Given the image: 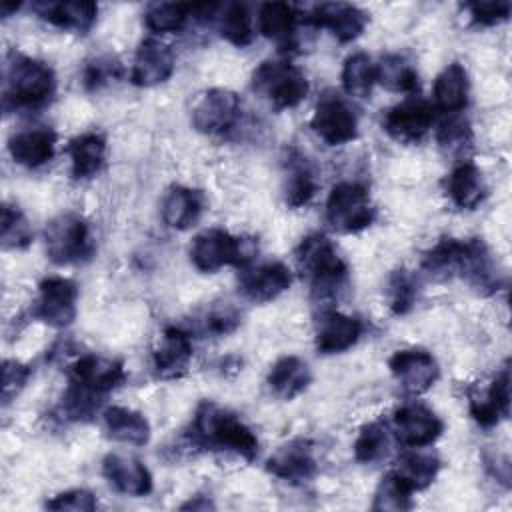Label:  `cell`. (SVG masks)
I'll list each match as a JSON object with an SVG mask.
<instances>
[{
    "instance_id": "6da1fadb",
    "label": "cell",
    "mask_w": 512,
    "mask_h": 512,
    "mask_svg": "<svg viewBox=\"0 0 512 512\" xmlns=\"http://www.w3.org/2000/svg\"><path fill=\"white\" fill-rule=\"evenodd\" d=\"M422 268L438 280L458 276L482 294L500 286L498 266L482 238H442L424 254Z\"/></svg>"
},
{
    "instance_id": "7a4b0ae2",
    "label": "cell",
    "mask_w": 512,
    "mask_h": 512,
    "mask_svg": "<svg viewBox=\"0 0 512 512\" xmlns=\"http://www.w3.org/2000/svg\"><path fill=\"white\" fill-rule=\"evenodd\" d=\"M68 380L62 408L70 418L82 420L92 416L100 402L126 380V370L116 358L84 354L70 366Z\"/></svg>"
},
{
    "instance_id": "3957f363",
    "label": "cell",
    "mask_w": 512,
    "mask_h": 512,
    "mask_svg": "<svg viewBox=\"0 0 512 512\" xmlns=\"http://www.w3.org/2000/svg\"><path fill=\"white\" fill-rule=\"evenodd\" d=\"M192 440L206 450L234 452L244 460H254L258 454L256 434L234 412L208 400L194 412Z\"/></svg>"
},
{
    "instance_id": "277c9868",
    "label": "cell",
    "mask_w": 512,
    "mask_h": 512,
    "mask_svg": "<svg viewBox=\"0 0 512 512\" xmlns=\"http://www.w3.org/2000/svg\"><path fill=\"white\" fill-rule=\"evenodd\" d=\"M296 264L308 280L312 296L318 300H334L346 286L348 266L336 252L332 240L322 232L302 238L296 248Z\"/></svg>"
},
{
    "instance_id": "5b68a950",
    "label": "cell",
    "mask_w": 512,
    "mask_h": 512,
    "mask_svg": "<svg viewBox=\"0 0 512 512\" xmlns=\"http://www.w3.org/2000/svg\"><path fill=\"white\" fill-rule=\"evenodd\" d=\"M56 88L54 70L36 58L12 54L4 72V106L8 110H34L44 106Z\"/></svg>"
},
{
    "instance_id": "8992f818",
    "label": "cell",
    "mask_w": 512,
    "mask_h": 512,
    "mask_svg": "<svg viewBox=\"0 0 512 512\" xmlns=\"http://www.w3.org/2000/svg\"><path fill=\"white\" fill-rule=\"evenodd\" d=\"M258 252L252 238L232 236L222 228H208L200 232L190 244V260L200 272H216L224 266L246 268Z\"/></svg>"
},
{
    "instance_id": "52a82bcc",
    "label": "cell",
    "mask_w": 512,
    "mask_h": 512,
    "mask_svg": "<svg viewBox=\"0 0 512 512\" xmlns=\"http://www.w3.org/2000/svg\"><path fill=\"white\" fill-rule=\"evenodd\" d=\"M252 88L272 108H296L310 90L304 72L286 60H264L252 72Z\"/></svg>"
},
{
    "instance_id": "ba28073f",
    "label": "cell",
    "mask_w": 512,
    "mask_h": 512,
    "mask_svg": "<svg viewBox=\"0 0 512 512\" xmlns=\"http://www.w3.org/2000/svg\"><path fill=\"white\" fill-rule=\"evenodd\" d=\"M44 246L48 258L58 266L84 262L94 252L90 226L76 212L58 214L46 224Z\"/></svg>"
},
{
    "instance_id": "9c48e42d",
    "label": "cell",
    "mask_w": 512,
    "mask_h": 512,
    "mask_svg": "<svg viewBox=\"0 0 512 512\" xmlns=\"http://www.w3.org/2000/svg\"><path fill=\"white\" fill-rule=\"evenodd\" d=\"M374 216L376 208L364 184L342 180L332 186L326 200V220L334 230L342 234L360 232L374 222Z\"/></svg>"
},
{
    "instance_id": "30bf717a",
    "label": "cell",
    "mask_w": 512,
    "mask_h": 512,
    "mask_svg": "<svg viewBox=\"0 0 512 512\" xmlns=\"http://www.w3.org/2000/svg\"><path fill=\"white\" fill-rule=\"evenodd\" d=\"M310 128L328 146H342L358 136V118L342 96L326 92L316 102Z\"/></svg>"
},
{
    "instance_id": "8fae6325",
    "label": "cell",
    "mask_w": 512,
    "mask_h": 512,
    "mask_svg": "<svg viewBox=\"0 0 512 512\" xmlns=\"http://www.w3.org/2000/svg\"><path fill=\"white\" fill-rule=\"evenodd\" d=\"M242 112V102L236 92L226 88L206 90L192 106V124L198 132L208 136H222L230 132Z\"/></svg>"
},
{
    "instance_id": "7c38bea8",
    "label": "cell",
    "mask_w": 512,
    "mask_h": 512,
    "mask_svg": "<svg viewBox=\"0 0 512 512\" xmlns=\"http://www.w3.org/2000/svg\"><path fill=\"white\" fill-rule=\"evenodd\" d=\"M78 286L64 276L44 278L32 306V316L52 328H66L76 318Z\"/></svg>"
},
{
    "instance_id": "4fadbf2b",
    "label": "cell",
    "mask_w": 512,
    "mask_h": 512,
    "mask_svg": "<svg viewBox=\"0 0 512 512\" xmlns=\"http://www.w3.org/2000/svg\"><path fill=\"white\" fill-rule=\"evenodd\" d=\"M396 440L406 448H424L436 442L444 430V422L434 410L420 402L400 406L392 416Z\"/></svg>"
},
{
    "instance_id": "5bb4252c",
    "label": "cell",
    "mask_w": 512,
    "mask_h": 512,
    "mask_svg": "<svg viewBox=\"0 0 512 512\" xmlns=\"http://www.w3.org/2000/svg\"><path fill=\"white\" fill-rule=\"evenodd\" d=\"M434 122V106H430L422 98H406L400 104L386 110L382 118V126L388 136L398 142L412 144L424 138V134L432 128Z\"/></svg>"
},
{
    "instance_id": "9a60e30c",
    "label": "cell",
    "mask_w": 512,
    "mask_h": 512,
    "mask_svg": "<svg viewBox=\"0 0 512 512\" xmlns=\"http://www.w3.org/2000/svg\"><path fill=\"white\" fill-rule=\"evenodd\" d=\"M388 368L396 382L410 394L426 392L440 374L434 356L422 348L396 350L388 360Z\"/></svg>"
},
{
    "instance_id": "2e32d148",
    "label": "cell",
    "mask_w": 512,
    "mask_h": 512,
    "mask_svg": "<svg viewBox=\"0 0 512 512\" xmlns=\"http://www.w3.org/2000/svg\"><path fill=\"white\" fill-rule=\"evenodd\" d=\"M266 470L290 484H302L316 476L318 462L314 456V448L308 440L296 438L282 444L268 460Z\"/></svg>"
},
{
    "instance_id": "e0dca14e",
    "label": "cell",
    "mask_w": 512,
    "mask_h": 512,
    "mask_svg": "<svg viewBox=\"0 0 512 512\" xmlns=\"http://www.w3.org/2000/svg\"><path fill=\"white\" fill-rule=\"evenodd\" d=\"M192 360V340L190 332L178 328V326H168L152 352V368L154 374L162 380H172L180 378Z\"/></svg>"
},
{
    "instance_id": "ac0fdd59",
    "label": "cell",
    "mask_w": 512,
    "mask_h": 512,
    "mask_svg": "<svg viewBox=\"0 0 512 512\" xmlns=\"http://www.w3.org/2000/svg\"><path fill=\"white\" fill-rule=\"evenodd\" d=\"M308 20L316 28L330 30L336 40L350 42V40H356L364 32V28L368 24V14L354 4L320 2V4L312 6Z\"/></svg>"
},
{
    "instance_id": "d6986e66",
    "label": "cell",
    "mask_w": 512,
    "mask_h": 512,
    "mask_svg": "<svg viewBox=\"0 0 512 512\" xmlns=\"http://www.w3.org/2000/svg\"><path fill=\"white\" fill-rule=\"evenodd\" d=\"M292 284V272L284 262H264L242 268L240 292L252 302H270Z\"/></svg>"
},
{
    "instance_id": "ffe728a7",
    "label": "cell",
    "mask_w": 512,
    "mask_h": 512,
    "mask_svg": "<svg viewBox=\"0 0 512 512\" xmlns=\"http://www.w3.org/2000/svg\"><path fill=\"white\" fill-rule=\"evenodd\" d=\"M174 52L168 44L160 40H144L132 60V70H130V80L136 86H156L166 82L172 72H174Z\"/></svg>"
},
{
    "instance_id": "44dd1931",
    "label": "cell",
    "mask_w": 512,
    "mask_h": 512,
    "mask_svg": "<svg viewBox=\"0 0 512 512\" xmlns=\"http://www.w3.org/2000/svg\"><path fill=\"white\" fill-rule=\"evenodd\" d=\"M470 402V414L474 420L484 426H496L502 418H508L510 414V370L504 366L490 382V386L484 392L472 390L468 394Z\"/></svg>"
},
{
    "instance_id": "7402d4cb",
    "label": "cell",
    "mask_w": 512,
    "mask_h": 512,
    "mask_svg": "<svg viewBox=\"0 0 512 512\" xmlns=\"http://www.w3.org/2000/svg\"><path fill=\"white\" fill-rule=\"evenodd\" d=\"M362 336V322L338 310H324L316 324V350L320 354H340L352 348Z\"/></svg>"
},
{
    "instance_id": "603a6c76",
    "label": "cell",
    "mask_w": 512,
    "mask_h": 512,
    "mask_svg": "<svg viewBox=\"0 0 512 512\" xmlns=\"http://www.w3.org/2000/svg\"><path fill=\"white\" fill-rule=\"evenodd\" d=\"M102 474L118 492L126 496H146L152 492L150 470L134 456L110 452L102 460Z\"/></svg>"
},
{
    "instance_id": "cb8c5ba5",
    "label": "cell",
    "mask_w": 512,
    "mask_h": 512,
    "mask_svg": "<svg viewBox=\"0 0 512 512\" xmlns=\"http://www.w3.org/2000/svg\"><path fill=\"white\" fill-rule=\"evenodd\" d=\"M34 10L42 20L76 34H86L98 16V4L90 0L36 2Z\"/></svg>"
},
{
    "instance_id": "d4e9b609",
    "label": "cell",
    "mask_w": 512,
    "mask_h": 512,
    "mask_svg": "<svg viewBox=\"0 0 512 512\" xmlns=\"http://www.w3.org/2000/svg\"><path fill=\"white\" fill-rule=\"evenodd\" d=\"M56 148V134L46 126L26 128L14 132L8 140L12 160L26 168H40L52 160Z\"/></svg>"
},
{
    "instance_id": "484cf974",
    "label": "cell",
    "mask_w": 512,
    "mask_h": 512,
    "mask_svg": "<svg viewBox=\"0 0 512 512\" xmlns=\"http://www.w3.org/2000/svg\"><path fill=\"white\" fill-rule=\"evenodd\" d=\"M206 208V196L198 188L172 186L162 200V220L174 230L192 228Z\"/></svg>"
},
{
    "instance_id": "4316f807",
    "label": "cell",
    "mask_w": 512,
    "mask_h": 512,
    "mask_svg": "<svg viewBox=\"0 0 512 512\" xmlns=\"http://www.w3.org/2000/svg\"><path fill=\"white\" fill-rule=\"evenodd\" d=\"M284 200L290 208L308 204L318 190V174L312 162L298 150H288L284 162Z\"/></svg>"
},
{
    "instance_id": "83f0119b",
    "label": "cell",
    "mask_w": 512,
    "mask_h": 512,
    "mask_svg": "<svg viewBox=\"0 0 512 512\" xmlns=\"http://www.w3.org/2000/svg\"><path fill=\"white\" fill-rule=\"evenodd\" d=\"M468 72L460 62H452L442 68L434 80L432 98L434 106L446 114H460L468 104Z\"/></svg>"
},
{
    "instance_id": "f1b7e54d",
    "label": "cell",
    "mask_w": 512,
    "mask_h": 512,
    "mask_svg": "<svg viewBox=\"0 0 512 512\" xmlns=\"http://www.w3.org/2000/svg\"><path fill=\"white\" fill-rule=\"evenodd\" d=\"M446 194L462 210L478 208L486 198V182L480 168L470 160H462L446 178Z\"/></svg>"
},
{
    "instance_id": "f546056e",
    "label": "cell",
    "mask_w": 512,
    "mask_h": 512,
    "mask_svg": "<svg viewBox=\"0 0 512 512\" xmlns=\"http://www.w3.org/2000/svg\"><path fill=\"white\" fill-rule=\"evenodd\" d=\"M312 380L310 368L308 364L298 358V356H282L278 358L266 376V382L270 386V390L284 398V400H292L296 396H300L308 384Z\"/></svg>"
},
{
    "instance_id": "4dcf8cb0",
    "label": "cell",
    "mask_w": 512,
    "mask_h": 512,
    "mask_svg": "<svg viewBox=\"0 0 512 512\" xmlns=\"http://www.w3.org/2000/svg\"><path fill=\"white\" fill-rule=\"evenodd\" d=\"M72 176L86 180L96 176L106 160V140L100 132H84L68 144Z\"/></svg>"
},
{
    "instance_id": "1f68e13d",
    "label": "cell",
    "mask_w": 512,
    "mask_h": 512,
    "mask_svg": "<svg viewBox=\"0 0 512 512\" xmlns=\"http://www.w3.org/2000/svg\"><path fill=\"white\" fill-rule=\"evenodd\" d=\"M104 428L110 438L132 444L144 446L150 440V424L144 414L124 408V406H110L104 410Z\"/></svg>"
},
{
    "instance_id": "d6a6232c",
    "label": "cell",
    "mask_w": 512,
    "mask_h": 512,
    "mask_svg": "<svg viewBox=\"0 0 512 512\" xmlns=\"http://www.w3.org/2000/svg\"><path fill=\"white\" fill-rule=\"evenodd\" d=\"M440 470V460L432 452H422L420 448H410L398 458L394 472L416 492L428 488Z\"/></svg>"
},
{
    "instance_id": "836d02e7",
    "label": "cell",
    "mask_w": 512,
    "mask_h": 512,
    "mask_svg": "<svg viewBox=\"0 0 512 512\" xmlns=\"http://www.w3.org/2000/svg\"><path fill=\"white\" fill-rule=\"evenodd\" d=\"M296 22L298 12L288 2H266L258 10L260 32L278 44H288L292 40Z\"/></svg>"
},
{
    "instance_id": "e575fe53",
    "label": "cell",
    "mask_w": 512,
    "mask_h": 512,
    "mask_svg": "<svg viewBox=\"0 0 512 512\" xmlns=\"http://www.w3.org/2000/svg\"><path fill=\"white\" fill-rule=\"evenodd\" d=\"M216 24L218 32L224 40H228L234 46H248L254 38L252 28V16L246 4L242 2H228L222 6H216Z\"/></svg>"
},
{
    "instance_id": "d590c367",
    "label": "cell",
    "mask_w": 512,
    "mask_h": 512,
    "mask_svg": "<svg viewBox=\"0 0 512 512\" xmlns=\"http://www.w3.org/2000/svg\"><path fill=\"white\" fill-rule=\"evenodd\" d=\"M376 82L392 92L412 94L418 88V74L402 54H386L376 64Z\"/></svg>"
},
{
    "instance_id": "8d00e7d4",
    "label": "cell",
    "mask_w": 512,
    "mask_h": 512,
    "mask_svg": "<svg viewBox=\"0 0 512 512\" xmlns=\"http://www.w3.org/2000/svg\"><path fill=\"white\" fill-rule=\"evenodd\" d=\"M342 86L352 98H368L372 86L376 84V64L364 52H354L344 60L342 66Z\"/></svg>"
},
{
    "instance_id": "74e56055",
    "label": "cell",
    "mask_w": 512,
    "mask_h": 512,
    "mask_svg": "<svg viewBox=\"0 0 512 512\" xmlns=\"http://www.w3.org/2000/svg\"><path fill=\"white\" fill-rule=\"evenodd\" d=\"M390 446H392V438H390L388 424L382 420H376L362 426L354 442V458L362 464H376L388 456Z\"/></svg>"
},
{
    "instance_id": "f35d334b",
    "label": "cell",
    "mask_w": 512,
    "mask_h": 512,
    "mask_svg": "<svg viewBox=\"0 0 512 512\" xmlns=\"http://www.w3.org/2000/svg\"><path fill=\"white\" fill-rule=\"evenodd\" d=\"M192 16V4L182 2H152L144 10V24L154 34L178 32Z\"/></svg>"
},
{
    "instance_id": "ab89813d",
    "label": "cell",
    "mask_w": 512,
    "mask_h": 512,
    "mask_svg": "<svg viewBox=\"0 0 512 512\" xmlns=\"http://www.w3.org/2000/svg\"><path fill=\"white\" fill-rule=\"evenodd\" d=\"M412 488L392 470L388 472L376 492H374V510H408L412 508Z\"/></svg>"
},
{
    "instance_id": "60d3db41",
    "label": "cell",
    "mask_w": 512,
    "mask_h": 512,
    "mask_svg": "<svg viewBox=\"0 0 512 512\" xmlns=\"http://www.w3.org/2000/svg\"><path fill=\"white\" fill-rule=\"evenodd\" d=\"M386 298H388V308L394 314L410 312L414 302H416V298H418V282H416L414 274H410L404 268L394 270L388 276Z\"/></svg>"
},
{
    "instance_id": "b9f144b4",
    "label": "cell",
    "mask_w": 512,
    "mask_h": 512,
    "mask_svg": "<svg viewBox=\"0 0 512 512\" xmlns=\"http://www.w3.org/2000/svg\"><path fill=\"white\" fill-rule=\"evenodd\" d=\"M0 238L4 248L20 250L32 242V228L26 216L18 206L4 204L2 206V224H0Z\"/></svg>"
},
{
    "instance_id": "7bdbcfd3",
    "label": "cell",
    "mask_w": 512,
    "mask_h": 512,
    "mask_svg": "<svg viewBox=\"0 0 512 512\" xmlns=\"http://www.w3.org/2000/svg\"><path fill=\"white\" fill-rule=\"evenodd\" d=\"M436 140L448 154H462L472 144L470 122L460 114H450L440 126Z\"/></svg>"
},
{
    "instance_id": "ee69618b",
    "label": "cell",
    "mask_w": 512,
    "mask_h": 512,
    "mask_svg": "<svg viewBox=\"0 0 512 512\" xmlns=\"http://www.w3.org/2000/svg\"><path fill=\"white\" fill-rule=\"evenodd\" d=\"M238 324H240V314L230 304L212 306L196 320V328L204 336H226L234 332Z\"/></svg>"
},
{
    "instance_id": "f6af8a7d",
    "label": "cell",
    "mask_w": 512,
    "mask_h": 512,
    "mask_svg": "<svg viewBox=\"0 0 512 512\" xmlns=\"http://www.w3.org/2000/svg\"><path fill=\"white\" fill-rule=\"evenodd\" d=\"M466 10L474 24L478 26H494L498 22L508 20L510 2L508 0H478L466 4Z\"/></svg>"
},
{
    "instance_id": "bcb514c9",
    "label": "cell",
    "mask_w": 512,
    "mask_h": 512,
    "mask_svg": "<svg viewBox=\"0 0 512 512\" xmlns=\"http://www.w3.org/2000/svg\"><path fill=\"white\" fill-rule=\"evenodd\" d=\"M96 506H98L96 496L86 488H72V490L60 492L52 500L46 502V508H50V510L90 512V510H96Z\"/></svg>"
},
{
    "instance_id": "7dc6e473",
    "label": "cell",
    "mask_w": 512,
    "mask_h": 512,
    "mask_svg": "<svg viewBox=\"0 0 512 512\" xmlns=\"http://www.w3.org/2000/svg\"><path fill=\"white\" fill-rule=\"evenodd\" d=\"M32 370L18 362V360H6L2 366V400L8 404L28 382Z\"/></svg>"
},
{
    "instance_id": "c3c4849f",
    "label": "cell",
    "mask_w": 512,
    "mask_h": 512,
    "mask_svg": "<svg viewBox=\"0 0 512 512\" xmlns=\"http://www.w3.org/2000/svg\"><path fill=\"white\" fill-rule=\"evenodd\" d=\"M118 76V62L112 58H96L84 70V84L90 90H96Z\"/></svg>"
},
{
    "instance_id": "681fc988",
    "label": "cell",
    "mask_w": 512,
    "mask_h": 512,
    "mask_svg": "<svg viewBox=\"0 0 512 512\" xmlns=\"http://www.w3.org/2000/svg\"><path fill=\"white\" fill-rule=\"evenodd\" d=\"M18 6H20V4H8V2H4V4H2V16H10L12 10H18Z\"/></svg>"
}]
</instances>
